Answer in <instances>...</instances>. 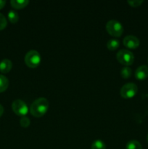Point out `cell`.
<instances>
[{
	"label": "cell",
	"mask_w": 148,
	"mask_h": 149,
	"mask_svg": "<svg viewBox=\"0 0 148 149\" xmlns=\"http://www.w3.org/2000/svg\"><path fill=\"white\" fill-rule=\"evenodd\" d=\"M49 101L45 97H39L32 103L30 107V113L35 117L44 116L49 109Z\"/></svg>",
	"instance_id": "1"
},
{
	"label": "cell",
	"mask_w": 148,
	"mask_h": 149,
	"mask_svg": "<svg viewBox=\"0 0 148 149\" xmlns=\"http://www.w3.org/2000/svg\"><path fill=\"white\" fill-rule=\"evenodd\" d=\"M107 31L113 36L118 37L123 32V27L121 23L116 20H110L106 24Z\"/></svg>",
	"instance_id": "2"
},
{
	"label": "cell",
	"mask_w": 148,
	"mask_h": 149,
	"mask_svg": "<svg viewBox=\"0 0 148 149\" xmlns=\"http://www.w3.org/2000/svg\"><path fill=\"white\" fill-rule=\"evenodd\" d=\"M26 64L30 68H36L41 63V55L34 49L28 51L25 56Z\"/></svg>",
	"instance_id": "3"
},
{
	"label": "cell",
	"mask_w": 148,
	"mask_h": 149,
	"mask_svg": "<svg viewBox=\"0 0 148 149\" xmlns=\"http://www.w3.org/2000/svg\"><path fill=\"white\" fill-rule=\"evenodd\" d=\"M117 59L121 64L125 65H131L134 61L133 54L128 49H120L117 53Z\"/></svg>",
	"instance_id": "4"
},
{
	"label": "cell",
	"mask_w": 148,
	"mask_h": 149,
	"mask_svg": "<svg viewBox=\"0 0 148 149\" xmlns=\"http://www.w3.org/2000/svg\"><path fill=\"white\" fill-rule=\"evenodd\" d=\"M138 87L136 84L134 83H127L121 87L120 93L123 98L129 99L136 95Z\"/></svg>",
	"instance_id": "5"
},
{
	"label": "cell",
	"mask_w": 148,
	"mask_h": 149,
	"mask_svg": "<svg viewBox=\"0 0 148 149\" xmlns=\"http://www.w3.org/2000/svg\"><path fill=\"white\" fill-rule=\"evenodd\" d=\"M12 109L15 113L20 116H25L28 113V108L23 100L17 99L12 104Z\"/></svg>",
	"instance_id": "6"
},
{
	"label": "cell",
	"mask_w": 148,
	"mask_h": 149,
	"mask_svg": "<svg viewBox=\"0 0 148 149\" xmlns=\"http://www.w3.org/2000/svg\"><path fill=\"white\" fill-rule=\"evenodd\" d=\"M123 45L130 49H136L139 46V39L133 35H129L123 39Z\"/></svg>",
	"instance_id": "7"
},
{
	"label": "cell",
	"mask_w": 148,
	"mask_h": 149,
	"mask_svg": "<svg viewBox=\"0 0 148 149\" xmlns=\"http://www.w3.org/2000/svg\"><path fill=\"white\" fill-rule=\"evenodd\" d=\"M135 77L139 80H144L148 77V66L141 65L135 71Z\"/></svg>",
	"instance_id": "8"
},
{
	"label": "cell",
	"mask_w": 148,
	"mask_h": 149,
	"mask_svg": "<svg viewBox=\"0 0 148 149\" xmlns=\"http://www.w3.org/2000/svg\"><path fill=\"white\" fill-rule=\"evenodd\" d=\"M12 63L10 60L5 58L0 62V71L3 74L10 72V70L12 69Z\"/></svg>",
	"instance_id": "9"
},
{
	"label": "cell",
	"mask_w": 148,
	"mask_h": 149,
	"mask_svg": "<svg viewBox=\"0 0 148 149\" xmlns=\"http://www.w3.org/2000/svg\"><path fill=\"white\" fill-rule=\"evenodd\" d=\"M28 0H12L10 1L12 7L15 9H22L28 4Z\"/></svg>",
	"instance_id": "10"
},
{
	"label": "cell",
	"mask_w": 148,
	"mask_h": 149,
	"mask_svg": "<svg viewBox=\"0 0 148 149\" xmlns=\"http://www.w3.org/2000/svg\"><path fill=\"white\" fill-rule=\"evenodd\" d=\"M9 86V80L6 77L0 75V93H3Z\"/></svg>",
	"instance_id": "11"
},
{
	"label": "cell",
	"mask_w": 148,
	"mask_h": 149,
	"mask_svg": "<svg viewBox=\"0 0 148 149\" xmlns=\"http://www.w3.org/2000/svg\"><path fill=\"white\" fill-rule=\"evenodd\" d=\"M126 149H142V147L139 141L136 140H131L127 143Z\"/></svg>",
	"instance_id": "12"
},
{
	"label": "cell",
	"mask_w": 148,
	"mask_h": 149,
	"mask_svg": "<svg viewBox=\"0 0 148 149\" xmlns=\"http://www.w3.org/2000/svg\"><path fill=\"white\" fill-rule=\"evenodd\" d=\"M119 45H120V42L118 39H110L108 42H107V47L110 50H115V49H117L119 47Z\"/></svg>",
	"instance_id": "13"
},
{
	"label": "cell",
	"mask_w": 148,
	"mask_h": 149,
	"mask_svg": "<svg viewBox=\"0 0 148 149\" xmlns=\"http://www.w3.org/2000/svg\"><path fill=\"white\" fill-rule=\"evenodd\" d=\"M8 18L12 23H16L19 20V15L15 10H10L8 13Z\"/></svg>",
	"instance_id": "14"
},
{
	"label": "cell",
	"mask_w": 148,
	"mask_h": 149,
	"mask_svg": "<svg viewBox=\"0 0 148 149\" xmlns=\"http://www.w3.org/2000/svg\"><path fill=\"white\" fill-rule=\"evenodd\" d=\"M91 149H106L105 143L101 140H96L91 144Z\"/></svg>",
	"instance_id": "15"
},
{
	"label": "cell",
	"mask_w": 148,
	"mask_h": 149,
	"mask_svg": "<svg viewBox=\"0 0 148 149\" xmlns=\"http://www.w3.org/2000/svg\"><path fill=\"white\" fill-rule=\"evenodd\" d=\"M131 69L128 66L123 67V68L120 70V76L124 79H128L129 78V77H131Z\"/></svg>",
	"instance_id": "16"
},
{
	"label": "cell",
	"mask_w": 148,
	"mask_h": 149,
	"mask_svg": "<svg viewBox=\"0 0 148 149\" xmlns=\"http://www.w3.org/2000/svg\"><path fill=\"white\" fill-rule=\"evenodd\" d=\"M20 125H21L23 127L26 128V127H28L30 125V119H29V118L27 117V116H22V117L20 118Z\"/></svg>",
	"instance_id": "17"
},
{
	"label": "cell",
	"mask_w": 148,
	"mask_h": 149,
	"mask_svg": "<svg viewBox=\"0 0 148 149\" xmlns=\"http://www.w3.org/2000/svg\"><path fill=\"white\" fill-rule=\"evenodd\" d=\"M7 25V19H6V17H4V15L0 13V31L5 29Z\"/></svg>",
	"instance_id": "18"
},
{
	"label": "cell",
	"mask_w": 148,
	"mask_h": 149,
	"mask_svg": "<svg viewBox=\"0 0 148 149\" xmlns=\"http://www.w3.org/2000/svg\"><path fill=\"white\" fill-rule=\"evenodd\" d=\"M128 3L131 7H139L143 3V0H129Z\"/></svg>",
	"instance_id": "19"
},
{
	"label": "cell",
	"mask_w": 148,
	"mask_h": 149,
	"mask_svg": "<svg viewBox=\"0 0 148 149\" xmlns=\"http://www.w3.org/2000/svg\"><path fill=\"white\" fill-rule=\"evenodd\" d=\"M5 4H6V1H4V0H0V10L2 9L3 7H4Z\"/></svg>",
	"instance_id": "20"
},
{
	"label": "cell",
	"mask_w": 148,
	"mask_h": 149,
	"mask_svg": "<svg viewBox=\"0 0 148 149\" xmlns=\"http://www.w3.org/2000/svg\"><path fill=\"white\" fill-rule=\"evenodd\" d=\"M3 113H4V108H3V106L0 104V117H1V115L3 114Z\"/></svg>",
	"instance_id": "21"
},
{
	"label": "cell",
	"mask_w": 148,
	"mask_h": 149,
	"mask_svg": "<svg viewBox=\"0 0 148 149\" xmlns=\"http://www.w3.org/2000/svg\"><path fill=\"white\" fill-rule=\"evenodd\" d=\"M147 142H148V135H147Z\"/></svg>",
	"instance_id": "22"
}]
</instances>
